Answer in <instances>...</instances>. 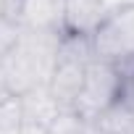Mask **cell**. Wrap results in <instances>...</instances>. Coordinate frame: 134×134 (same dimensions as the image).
<instances>
[{"label":"cell","mask_w":134,"mask_h":134,"mask_svg":"<svg viewBox=\"0 0 134 134\" xmlns=\"http://www.w3.org/2000/svg\"><path fill=\"white\" fill-rule=\"evenodd\" d=\"M92 58L113 66L134 63V3L110 8L90 34Z\"/></svg>","instance_id":"6da1fadb"},{"label":"cell","mask_w":134,"mask_h":134,"mask_svg":"<svg viewBox=\"0 0 134 134\" xmlns=\"http://www.w3.org/2000/svg\"><path fill=\"white\" fill-rule=\"evenodd\" d=\"M121 82H124L121 66L103 63V60L92 58L87 66V74H84V84H82V90L71 105V113L79 121L92 124L103 110H108L113 103H118Z\"/></svg>","instance_id":"7a4b0ae2"},{"label":"cell","mask_w":134,"mask_h":134,"mask_svg":"<svg viewBox=\"0 0 134 134\" xmlns=\"http://www.w3.org/2000/svg\"><path fill=\"white\" fill-rule=\"evenodd\" d=\"M63 5L66 0H21L19 24L26 32H63Z\"/></svg>","instance_id":"3957f363"},{"label":"cell","mask_w":134,"mask_h":134,"mask_svg":"<svg viewBox=\"0 0 134 134\" xmlns=\"http://www.w3.org/2000/svg\"><path fill=\"white\" fill-rule=\"evenodd\" d=\"M108 11L110 8L105 5V0H66V5H63V32L90 37Z\"/></svg>","instance_id":"277c9868"},{"label":"cell","mask_w":134,"mask_h":134,"mask_svg":"<svg viewBox=\"0 0 134 134\" xmlns=\"http://www.w3.org/2000/svg\"><path fill=\"white\" fill-rule=\"evenodd\" d=\"M97 134H134V113L124 103H113L92 121Z\"/></svg>","instance_id":"5b68a950"},{"label":"cell","mask_w":134,"mask_h":134,"mask_svg":"<svg viewBox=\"0 0 134 134\" xmlns=\"http://www.w3.org/2000/svg\"><path fill=\"white\" fill-rule=\"evenodd\" d=\"M21 124H24V100L11 92H0V134L19 131Z\"/></svg>","instance_id":"8992f818"},{"label":"cell","mask_w":134,"mask_h":134,"mask_svg":"<svg viewBox=\"0 0 134 134\" xmlns=\"http://www.w3.org/2000/svg\"><path fill=\"white\" fill-rule=\"evenodd\" d=\"M21 32H24V29H21V24H19V21L0 16V58H3V55H8V53L19 45Z\"/></svg>","instance_id":"52a82bcc"},{"label":"cell","mask_w":134,"mask_h":134,"mask_svg":"<svg viewBox=\"0 0 134 134\" xmlns=\"http://www.w3.org/2000/svg\"><path fill=\"white\" fill-rule=\"evenodd\" d=\"M19 8H21V0H0V16L5 19L19 21Z\"/></svg>","instance_id":"ba28073f"}]
</instances>
